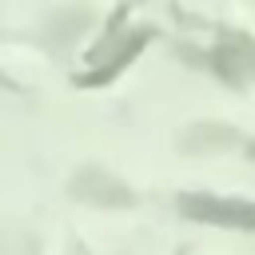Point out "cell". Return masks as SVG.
<instances>
[{
	"mask_svg": "<svg viewBox=\"0 0 255 255\" xmlns=\"http://www.w3.org/2000/svg\"><path fill=\"white\" fill-rule=\"evenodd\" d=\"M191 219L215 223V227H255V207L235 203V199H211V195H187L179 203Z\"/></svg>",
	"mask_w": 255,
	"mask_h": 255,
	"instance_id": "6da1fadb",
	"label": "cell"
}]
</instances>
